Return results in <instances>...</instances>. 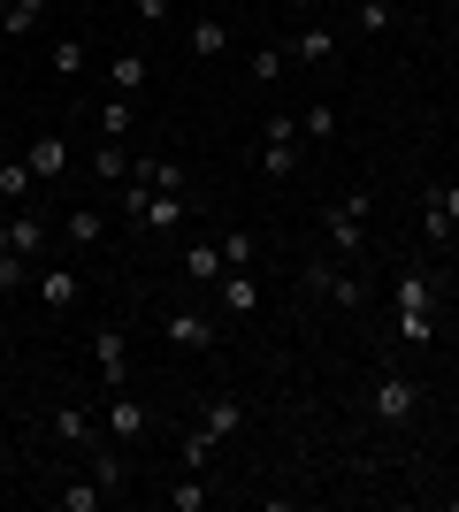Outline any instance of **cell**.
Listing matches in <instances>:
<instances>
[{"label": "cell", "mask_w": 459, "mask_h": 512, "mask_svg": "<svg viewBox=\"0 0 459 512\" xmlns=\"http://www.w3.org/2000/svg\"><path fill=\"white\" fill-rule=\"evenodd\" d=\"M23 283H39L31 253H0V291H23Z\"/></svg>", "instance_id": "cell-33"}, {"label": "cell", "mask_w": 459, "mask_h": 512, "mask_svg": "<svg viewBox=\"0 0 459 512\" xmlns=\"http://www.w3.org/2000/svg\"><path fill=\"white\" fill-rule=\"evenodd\" d=\"M391 23H398V0H352V31L360 39H391Z\"/></svg>", "instance_id": "cell-17"}, {"label": "cell", "mask_w": 459, "mask_h": 512, "mask_svg": "<svg viewBox=\"0 0 459 512\" xmlns=\"http://www.w3.org/2000/svg\"><path fill=\"white\" fill-rule=\"evenodd\" d=\"M429 207H421V237H429V245H452V214H444V199H437V184H429Z\"/></svg>", "instance_id": "cell-30"}, {"label": "cell", "mask_w": 459, "mask_h": 512, "mask_svg": "<svg viewBox=\"0 0 459 512\" xmlns=\"http://www.w3.org/2000/svg\"><path fill=\"white\" fill-rule=\"evenodd\" d=\"M437 199H444V214H452V230H459V184H437Z\"/></svg>", "instance_id": "cell-37"}, {"label": "cell", "mask_w": 459, "mask_h": 512, "mask_svg": "<svg viewBox=\"0 0 459 512\" xmlns=\"http://www.w3.org/2000/svg\"><path fill=\"white\" fill-rule=\"evenodd\" d=\"M222 54H230V23L215 8H199L192 16V62H222Z\"/></svg>", "instance_id": "cell-12"}, {"label": "cell", "mask_w": 459, "mask_h": 512, "mask_svg": "<svg viewBox=\"0 0 459 512\" xmlns=\"http://www.w3.org/2000/svg\"><path fill=\"white\" fill-rule=\"evenodd\" d=\"M138 115H131V100H108V123H100V138H115V146H123V130H131Z\"/></svg>", "instance_id": "cell-35"}, {"label": "cell", "mask_w": 459, "mask_h": 512, "mask_svg": "<svg viewBox=\"0 0 459 512\" xmlns=\"http://www.w3.org/2000/svg\"><path fill=\"white\" fill-rule=\"evenodd\" d=\"M123 352H131V344H123V329H100V337H92V360H100V375H108V390H123V375H131V367H123Z\"/></svg>", "instance_id": "cell-15"}, {"label": "cell", "mask_w": 459, "mask_h": 512, "mask_svg": "<svg viewBox=\"0 0 459 512\" xmlns=\"http://www.w3.org/2000/svg\"><path fill=\"white\" fill-rule=\"evenodd\" d=\"M146 77H153V62L138 54V46L108 62V85H115V100H138V92H146Z\"/></svg>", "instance_id": "cell-14"}, {"label": "cell", "mask_w": 459, "mask_h": 512, "mask_svg": "<svg viewBox=\"0 0 459 512\" xmlns=\"http://www.w3.org/2000/svg\"><path fill=\"white\" fill-rule=\"evenodd\" d=\"M100 497H108L100 482H62V490H54V505H62V512H100Z\"/></svg>", "instance_id": "cell-31"}, {"label": "cell", "mask_w": 459, "mask_h": 512, "mask_svg": "<svg viewBox=\"0 0 459 512\" xmlns=\"http://www.w3.org/2000/svg\"><path fill=\"white\" fill-rule=\"evenodd\" d=\"M0 8H8V0H0Z\"/></svg>", "instance_id": "cell-40"}, {"label": "cell", "mask_w": 459, "mask_h": 512, "mask_svg": "<svg viewBox=\"0 0 459 512\" xmlns=\"http://www.w3.org/2000/svg\"><path fill=\"white\" fill-rule=\"evenodd\" d=\"M215 291H222V306H230V314H261V276H253V268H222V283H215Z\"/></svg>", "instance_id": "cell-11"}, {"label": "cell", "mask_w": 459, "mask_h": 512, "mask_svg": "<svg viewBox=\"0 0 459 512\" xmlns=\"http://www.w3.org/2000/svg\"><path fill=\"white\" fill-rule=\"evenodd\" d=\"M23 161H31V176H39V184H62L77 153H69V138H62V130H39V138L23 146Z\"/></svg>", "instance_id": "cell-8"}, {"label": "cell", "mask_w": 459, "mask_h": 512, "mask_svg": "<svg viewBox=\"0 0 459 512\" xmlns=\"http://www.w3.org/2000/svg\"><path fill=\"white\" fill-rule=\"evenodd\" d=\"M92 482H100V490H123V482H131V459H123V451L115 444H92Z\"/></svg>", "instance_id": "cell-20"}, {"label": "cell", "mask_w": 459, "mask_h": 512, "mask_svg": "<svg viewBox=\"0 0 459 512\" xmlns=\"http://www.w3.org/2000/svg\"><path fill=\"white\" fill-rule=\"evenodd\" d=\"M0 253H8V222H0Z\"/></svg>", "instance_id": "cell-38"}, {"label": "cell", "mask_w": 459, "mask_h": 512, "mask_svg": "<svg viewBox=\"0 0 459 512\" xmlns=\"http://www.w3.org/2000/svg\"><path fill=\"white\" fill-rule=\"evenodd\" d=\"M299 153L306 146H261V176L268 184H291V176H299Z\"/></svg>", "instance_id": "cell-28"}, {"label": "cell", "mask_w": 459, "mask_h": 512, "mask_svg": "<svg viewBox=\"0 0 459 512\" xmlns=\"http://www.w3.org/2000/svg\"><path fill=\"white\" fill-rule=\"evenodd\" d=\"M368 214H375V192H368V184H360V192H345V199H329V214H322L329 253H360V245H368Z\"/></svg>", "instance_id": "cell-4"}, {"label": "cell", "mask_w": 459, "mask_h": 512, "mask_svg": "<svg viewBox=\"0 0 459 512\" xmlns=\"http://www.w3.org/2000/svg\"><path fill=\"white\" fill-rule=\"evenodd\" d=\"M207 505H215V490H207V474H184V482L169 490V512H207Z\"/></svg>", "instance_id": "cell-27"}, {"label": "cell", "mask_w": 459, "mask_h": 512, "mask_svg": "<svg viewBox=\"0 0 459 512\" xmlns=\"http://www.w3.org/2000/svg\"><path fill=\"white\" fill-rule=\"evenodd\" d=\"M368 413H375L383 428L414 421V413H421V375H406V367H391V375H375V390H368Z\"/></svg>", "instance_id": "cell-6"}, {"label": "cell", "mask_w": 459, "mask_h": 512, "mask_svg": "<svg viewBox=\"0 0 459 512\" xmlns=\"http://www.w3.org/2000/svg\"><path fill=\"white\" fill-rule=\"evenodd\" d=\"M8 253H31V260L46 253V214L39 207H16V214H8Z\"/></svg>", "instance_id": "cell-13"}, {"label": "cell", "mask_w": 459, "mask_h": 512, "mask_svg": "<svg viewBox=\"0 0 459 512\" xmlns=\"http://www.w3.org/2000/svg\"><path fill=\"white\" fill-rule=\"evenodd\" d=\"M299 291H306V299H329V306H360V299H368V276H360V268H352V276H345V268H337V253H329V245H322V253L306 260Z\"/></svg>", "instance_id": "cell-3"}, {"label": "cell", "mask_w": 459, "mask_h": 512, "mask_svg": "<svg viewBox=\"0 0 459 512\" xmlns=\"http://www.w3.org/2000/svg\"><path fill=\"white\" fill-rule=\"evenodd\" d=\"M253 260H261V237H245V230L222 237V268H253Z\"/></svg>", "instance_id": "cell-32"}, {"label": "cell", "mask_w": 459, "mask_h": 512, "mask_svg": "<svg viewBox=\"0 0 459 512\" xmlns=\"http://www.w3.org/2000/svg\"><path fill=\"white\" fill-rule=\"evenodd\" d=\"M222 314L215 306H161V344L169 352H215Z\"/></svg>", "instance_id": "cell-5"}, {"label": "cell", "mask_w": 459, "mask_h": 512, "mask_svg": "<svg viewBox=\"0 0 459 512\" xmlns=\"http://www.w3.org/2000/svg\"><path fill=\"white\" fill-rule=\"evenodd\" d=\"M184 276L192 283H222V245H184Z\"/></svg>", "instance_id": "cell-26"}, {"label": "cell", "mask_w": 459, "mask_h": 512, "mask_svg": "<svg viewBox=\"0 0 459 512\" xmlns=\"http://www.w3.org/2000/svg\"><path fill=\"white\" fill-rule=\"evenodd\" d=\"M437 299H444V283L429 276V268H406V276L391 283V306H398V337L414 344V352H421L429 337H437Z\"/></svg>", "instance_id": "cell-1"}, {"label": "cell", "mask_w": 459, "mask_h": 512, "mask_svg": "<svg viewBox=\"0 0 459 512\" xmlns=\"http://www.w3.org/2000/svg\"><path fill=\"white\" fill-rule=\"evenodd\" d=\"M31 192H39L31 161H23V153H8V161H0V199H8V207H31Z\"/></svg>", "instance_id": "cell-18"}, {"label": "cell", "mask_w": 459, "mask_h": 512, "mask_svg": "<svg viewBox=\"0 0 459 512\" xmlns=\"http://www.w3.org/2000/svg\"><path fill=\"white\" fill-rule=\"evenodd\" d=\"M131 16L153 31V23H169V0H131Z\"/></svg>", "instance_id": "cell-36"}, {"label": "cell", "mask_w": 459, "mask_h": 512, "mask_svg": "<svg viewBox=\"0 0 459 512\" xmlns=\"http://www.w3.org/2000/svg\"><path fill=\"white\" fill-rule=\"evenodd\" d=\"M184 222H192V199L169 192V184H153V199L138 207V230H146V237H176Z\"/></svg>", "instance_id": "cell-7"}, {"label": "cell", "mask_w": 459, "mask_h": 512, "mask_svg": "<svg viewBox=\"0 0 459 512\" xmlns=\"http://www.w3.org/2000/svg\"><path fill=\"white\" fill-rule=\"evenodd\" d=\"M284 69H291V46H253V54H245V77H253V85H276Z\"/></svg>", "instance_id": "cell-24"}, {"label": "cell", "mask_w": 459, "mask_h": 512, "mask_svg": "<svg viewBox=\"0 0 459 512\" xmlns=\"http://www.w3.org/2000/svg\"><path fill=\"white\" fill-rule=\"evenodd\" d=\"M62 237H69V245H77V253H92V245H100V237H108V222H100V207H69Z\"/></svg>", "instance_id": "cell-22"}, {"label": "cell", "mask_w": 459, "mask_h": 512, "mask_svg": "<svg viewBox=\"0 0 459 512\" xmlns=\"http://www.w3.org/2000/svg\"><path fill=\"white\" fill-rule=\"evenodd\" d=\"M0 161H8V130H0Z\"/></svg>", "instance_id": "cell-39"}, {"label": "cell", "mask_w": 459, "mask_h": 512, "mask_svg": "<svg viewBox=\"0 0 459 512\" xmlns=\"http://www.w3.org/2000/svg\"><path fill=\"white\" fill-rule=\"evenodd\" d=\"M46 428H54L69 451H92V444H100V421H92V406H54V421H46Z\"/></svg>", "instance_id": "cell-10"}, {"label": "cell", "mask_w": 459, "mask_h": 512, "mask_svg": "<svg viewBox=\"0 0 459 512\" xmlns=\"http://www.w3.org/2000/svg\"><path fill=\"white\" fill-rule=\"evenodd\" d=\"M146 428H153L146 398H131V390H108V436H115V444H138Z\"/></svg>", "instance_id": "cell-9"}, {"label": "cell", "mask_w": 459, "mask_h": 512, "mask_svg": "<svg viewBox=\"0 0 459 512\" xmlns=\"http://www.w3.org/2000/svg\"><path fill=\"white\" fill-rule=\"evenodd\" d=\"M39 16H46V0H8V8H0V39H31Z\"/></svg>", "instance_id": "cell-23"}, {"label": "cell", "mask_w": 459, "mask_h": 512, "mask_svg": "<svg viewBox=\"0 0 459 512\" xmlns=\"http://www.w3.org/2000/svg\"><path fill=\"white\" fill-rule=\"evenodd\" d=\"M291 62H337V31H329V23H306L299 39H291Z\"/></svg>", "instance_id": "cell-19"}, {"label": "cell", "mask_w": 459, "mask_h": 512, "mask_svg": "<svg viewBox=\"0 0 459 512\" xmlns=\"http://www.w3.org/2000/svg\"><path fill=\"white\" fill-rule=\"evenodd\" d=\"M261 146H306V138H299V115H268V123H261Z\"/></svg>", "instance_id": "cell-34"}, {"label": "cell", "mask_w": 459, "mask_h": 512, "mask_svg": "<svg viewBox=\"0 0 459 512\" xmlns=\"http://www.w3.org/2000/svg\"><path fill=\"white\" fill-rule=\"evenodd\" d=\"M299 138H306V146H329V138H337V107H329V100L299 107Z\"/></svg>", "instance_id": "cell-25"}, {"label": "cell", "mask_w": 459, "mask_h": 512, "mask_svg": "<svg viewBox=\"0 0 459 512\" xmlns=\"http://www.w3.org/2000/svg\"><path fill=\"white\" fill-rule=\"evenodd\" d=\"M92 176H100V184H123V176H131V153L115 146V138H100V153H92Z\"/></svg>", "instance_id": "cell-29"}, {"label": "cell", "mask_w": 459, "mask_h": 512, "mask_svg": "<svg viewBox=\"0 0 459 512\" xmlns=\"http://www.w3.org/2000/svg\"><path fill=\"white\" fill-rule=\"evenodd\" d=\"M85 31H62V39H54V54H46V69H54V77H85Z\"/></svg>", "instance_id": "cell-21"}, {"label": "cell", "mask_w": 459, "mask_h": 512, "mask_svg": "<svg viewBox=\"0 0 459 512\" xmlns=\"http://www.w3.org/2000/svg\"><path fill=\"white\" fill-rule=\"evenodd\" d=\"M238 428H245V406H238V398H207V406H199V421L184 428V444H176V451H184V474H199V467H207V451L230 444Z\"/></svg>", "instance_id": "cell-2"}, {"label": "cell", "mask_w": 459, "mask_h": 512, "mask_svg": "<svg viewBox=\"0 0 459 512\" xmlns=\"http://www.w3.org/2000/svg\"><path fill=\"white\" fill-rule=\"evenodd\" d=\"M39 299L54 306V314H62V306H77V299H85V276H77V268H39Z\"/></svg>", "instance_id": "cell-16"}]
</instances>
